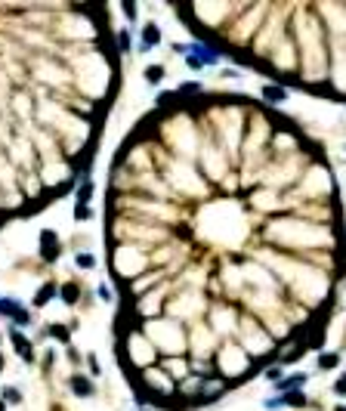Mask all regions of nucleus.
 <instances>
[{
    "label": "nucleus",
    "instance_id": "f257e3e1",
    "mask_svg": "<svg viewBox=\"0 0 346 411\" xmlns=\"http://www.w3.org/2000/svg\"><path fill=\"white\" fill-rule=\"evenodd\" d=\"M115 152L108 269L121 294L117 365L142 402L195 408L269 359L315 346L325 229L297 204L325 173L281 112L235 93H164Z\"/></svg>",
    "mask_w": 346,
    "mask_h": 411
},
{
    "label": "nucleus",
    "instance_id": "f03ea898",
    "mask_svg": "<svg viewBox=\"0 0 346 411\" xmlns=\"http://www.w3.org/2000/svg\"><path fill=\"white\" fill-rule=\"evenodd\" d=\"M10 337H13V346H16V352L25 359V362H31L34 359V352H31V343L22 337V331H10Z\"/></svg>",
    "mask_w": 346,
    "mask_h": 411
},
{
    "label": "nucleus",
    "instance_id": "7ed1b4c3",
    "mask_svg": "<svg viewBox=\"0 0 346 411\" xmlns=\"http://www.w3.org/2000/svg\"><path fill=\"white\" fill-rule=\"evenodd\" d=\"M40 250H44L47 260H56V254H59V241H56L53 232H44V235H40Z\"/></svg>",
    "mask_w": 346,
    "mask_h": 411
},
{
    "label": "nucleus",
    "instance_id": "20e7f679",
    "mask_svg": "<svg viewBox=\"0 0 346 411\" xmlns=\"http://www.w3.org/2000/svg\"><path fill=\"white\" fill-rule=\"evenodd\" d=\"M158 40H161L158 37V25H146V28H142V47L148 49V47H155Z\"/></svg>",
    "mask_w": 346,
    "mask_h": 411
},
{
    "label": "nucleus",
    "instance_id": "39448f33",
    "mask_svg": "<svg viewBox=\"0 0 346 411\" xmlns=\"http://www.w3.org/2000/svg\"><path fill=\"white\" fill-rule=\"evenodd\" d=\"M71 390L78 393V396H93V383H87V377H74Z\"/></svg>",
    "mask_w": 346,
    "mask_h": 411
},
{
    "label": "nucleus",
    "instance_id": "423d86ee",
    "mask_svg": "<svg viewBox=\"0 0 346 411\" xmlns=\"http://www.w3.org/2000/svg\"><path fill=\"white\" fill-rule=\"evenodd\" d=\"M263 96L269 99V102H281V99L288 96V93H284L281 87H272V83H266V87H263Z\"/></svg>",
    "mask_w": 346,
    "mask_h": 411
},
{
    "label": "nucleus",
    "instance_id": "0eeeda50",
    "mask_svg": "<svg viewBox=\"0 0 346 411\" xmlns=\"http://www.w3.org/2000/svg\"><path fill=\"white\" fill-rule=\"evenodd\" d=\"M306 383V374H291L284 380H278V390H288V387H303Z\"/></svg>",
    "mask_w": 346,
    "mask_h": 411
},
{
    "label": "nucleus",
    "instance_id": "6e6552de",
    "mask_svg": "<svg viewBox=\"0 0 346 411\" xmlns=\"http://www.w3.org/2000/svg\"><path fill=\"white\" fill-rule=\"evenodd\" d=\"M53 294H56V284H44V288L37 291V297H34V303L37 306H44L47 300H53Z\"/></svg>",
    "mask_w": 346,
    "mask_h": 411
},
{
    "label": "nucleus",
    "instance_id": "1a4fd4ad",
    "mask_svg": "<svg viewBox=\"0 0 346 411\" xmlns=\"http://www.w3.org/2000/svg\"><path fill=\"white\" fill-rule=\"evenodd\" d=\"M337 362H340L337 352H325V356H318V368H337Z\"/></svg>",
    "mask_w": 346,
    "mask_h": 411
},
{
    "label": "nucleus",
    "instance_id": "9d476101",
    "mask_svg": "<svg viewBox=\"0 0 346 411\" xmlns=\"http://www.w3.org/2000/svg\"><path fill=\"white\" fill-rule=\"evenodd\" d=\"M164 78V68L161 65H151V68H146V81H151V83H158Z\"/></svg>",
    "mask_w": 346,
    "mask_h": 411
},
{
    "label": "nucleus",
    "instance_id": "9b49d317",
    "mask_svg": "<svg viewBox=\"0 0 346 411\" xmlns=\"http://www.w3.org/2000/svg\"><path fill=\"white\" fill-rule=\"evenodd\" d=\"M62 300H65V303H74V300H78V284H65V288H62Z\"/></svg>",
    "mask_w": 346,
    "mask_h": 411
},
{
    "label": "nucleus",
    "instance_id": "f8f14e48",
    "mask_svg": "<svg viewBox=\"0 0 346 411\" xmlns=\"http://www.w3.org/2000/svg\"><path fill=\"white\" fill-rule=\"evenodd\" d=\"M90 195H93V186H90V182H83V186L78 189V201H81V204H87Z\"/></svg>",
    "mask_w": 346,
    "mask_h": 411
},
{
    "label": "nucleus",
    "instance_id": "ddd939ff",
    "mask_svg": "<svg viewBox=\"0 0 346 411\" xmlns=\"http://www.w3.org/2000/svg\"><path fill=\"white\" fill-rule=\"evenodd\" d=\"M74 216H78V220H90V216H93V211H90L87 204H78V207H74Z\"/></svg>",
    "mask_w": 346,
    "mask_h": 411
},
{
    "label": "nucleus",
    "instance_id": "4468645a",
    "mask_svg": "<svg viewBox=\"0 0 346 411\" xmlns=\"http://www.w3.org/2000/svg\"><path fill=\"white\" fill-rule=\"evenodd\" d=\"M93 263H96V260H93V254H81V257H78V266H83V269H93Z\"/></svg>",
    "mask_w": 346,
    "mask_h": 411
},
{
    "label": "nucleus",
    "instance_id": "2eb2a0df",
    "mask_svg": "<svg viewBox=\"0 0 346 411\" xmlns=\"http://www.w3.org/2000/svg\"><path fill=\"white\" fill-rule=\"evenodd\" d=\"M47 331H53V334H56L59 340H68V331H65L62 325H53V328H47Z\"/></svg>",
    "mask_w": 346,
    "mask_h": 411
},
{
    "label": "nucleus",
    "instance_id": "dca6fc26",
    "mask_svg": "<svg viewBox=\"0 0 346 411\" xmlns=\"http://www.w3.org/2000/svg\"><path fill=\"white\" fill-rule=\"evenodd\" d=\"M334 393H337V396H346V374H343L340 380L334 383Z\"/></svg>",
    "mask_w": 346,
    "mask_h": 411
},
{
    "label": "nucleus",
    "instance_id": "f3484780",
    "mask_svg": "<svg viewBox=\"0 0 346 411\" xmlns=\"http://www.w3.org/2000/svg\"><path fill=\"white\" fill-rule=\"evenodd\" d=\"M3 399H10V402H19V390L6 387V390H3Z\"/></svg>",
    "mask_w": 346,
    "mask_h": 411
},
{
    "label": "nucleus",
    "instance_id": "a211bd4d",
    "mask_svg": "<svg viewBox=\"0 0 346 411\" xmlns=\"http://www.w3.org/2000/svg\"><path fill=\"white\" fill-rule=\"evenodd\" d=\"M266 377H269V380H278V377H281V368H269Z\"/></svg>",
    "mask_w": 346,
    "mask_h": 411
},
{
    "label": "nucleus",
    "instance_id": "6ab92c4d",
    "mask_svg": "<svg viewBox=\"0 0 346 411\" xmlns=\"http://www.w3.org/2000/svg\"><path fill=\"white\" fill-rule=\"evenodd\" d=\"M0 371H3V359H0Z\"/></svg>",
    "mask_w": 346,
    "mask_h": 411
},
{
    "label": "nucleus",
    "instance_id": "aec40b11",
    "mask_svg": "<svg viewBox=\"0 0 346 411\" xmlns=\"http://www.w3.org/2000/svg\"><path fill=\"white\" fill-rule=\"evenodd\" d=\"M337 411H346V408H343V405H340V408H337Z\"/></svg>",
    "mask_w": 346,
    "mask_h": 411
},
{
    "label": "nucleus",
    "instance_id": "412c9836",
    "mask_svg": "<svg viewBox=\"0 0 346 411\" xmlns=\"http://www.w3.org/2000/svg\"><path fill=\"white\" fill-rule=\"evenodd\" d=\"M0 411H3V402H0Z\"/></svg>",
    "mask_w": 346,
    "mask_h": 411
}]
</instances>
